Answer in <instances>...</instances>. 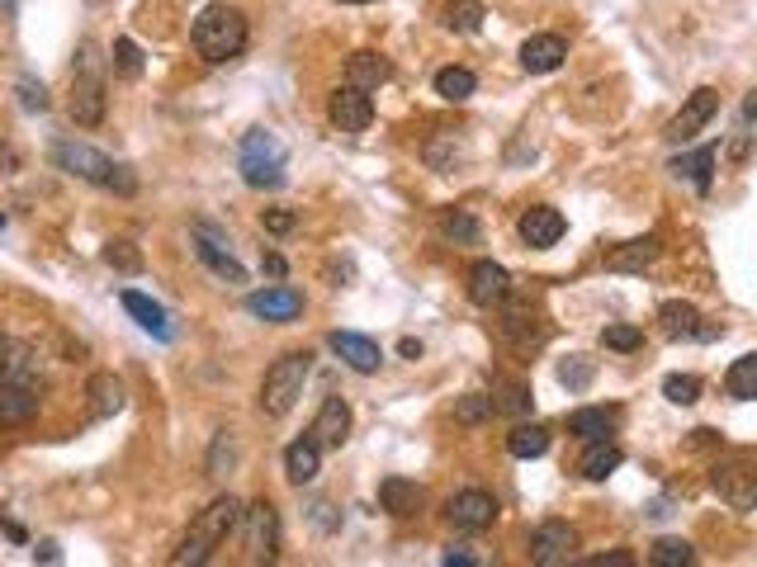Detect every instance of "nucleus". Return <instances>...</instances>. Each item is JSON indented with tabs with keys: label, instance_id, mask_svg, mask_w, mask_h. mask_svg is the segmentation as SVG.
Segmentation results:
<instances>
[{
	"label": "nucleus",
	"instance_id": "1",
	"mask_svg": "<svg viewBox=\"0 0 757 567\" xmlns=\"http://www.w3.org/2000/svg\"><path fill=\"white\" fill-rule=\"evenodd\" d=\"M246 14L237 5H209L195 14V24H189V43H195V53L204 62H213V67H223V62L242 57L246 53Z\"/></svg>",
	"mask_w": 757,
	"mask_h": 567
},
{
	"label": "nucleus",
	"instance_id": "2",
	"mask_svg": "<svg viewBox=\"0 0 757 567\" xmlns=\"http://www.w3.org/2000/svg\"><path fill=\"white\" fill-rule=\"evenodd\" d=\"M237 520H242V501H237L232 492L213 497L209 507L195 515V525H189V534L180 540V548L171 554V563H176V567H204V563L213 558V548L237 530Z\"/></svg>",
	"mask_w": 757,
	"mask_h": 567
},
{
	"label": "nucleus",
	"instance_id": "3",
	"mask_svg": "<svg viewBox=\"0 0 757 567\" xmlns=\"http://www.w3.org/2000/svg\"><path fill=\"white\" fill-rule=\"evenodd\" d=\"M53 166L67 170V176H76V180H90V185H100V189H114V194H123V199L138 189V176H133L129 166L109 162L105 152L86 147V142H57V147H53Z\"/></svg>",
	"mask_w": 757,
	"mask_h": 567
},
{
	"label": "nucleus",
	"instance_id": "4",
	"mask_svg": "<svg viewBox=\"0 0 757 567\" xmlns=\"http://www.w3.org/2000/svg\"><path fill=\"white\" fill-rule=\"evenodd\" d=\"M308 374H312V355H308V351L279 355L275 365L265 369V378H261V412H265V416H289L294 402L304 398Z\"/></svg>",
	"mask_w": 757,
	"mask_h": 567
},
{
	"label": "nucleus",
	"instance_id": "5",
	"mask_svg": "<svg viewBox=\"0 0 757 567\" xmlns=\"http://www.w3.org/2000/svg\"><path fill=\"white\" fill-rule=\"evenodd\" d=\"M284 166H289V156H284V142L265 129H251L242 137V152H237V170H242V180L251 189H279L284 185Z\"/></svg>",
	"mask_w": 757,
	"mask_h": 567
},
{
	"label": "nucleus",
	"instance_id": "6",
	"mask_svg": "<svg viewBox=\"0 0 757 567\" xmlns=\"http://www.w3.org/2000/svg\"><path fill=\"white\" fill-rule=\"evenodd\" d=\"M237 530H242V544H246V558L251 563H275L279 558V544H284V530H279V511L275 501H251L242 507V520H237Z\"/></svg>",
	"mask_w": 757,
	"mask_h": 567
},
{
	"label": "nucleus",
	"instance_id": "7",
	"mask_svg": "<svg viewBox=\"0 0 757 567\" xmlns=\"http://www.w3.org/2000/svg\"><path fill=\"white\" fill-rule=\"evenodd\" d=\"M72 119L76 129H100L105 123V76L95 67L90 47H81V62L72 71Z\"/></svg>",
	"mask_w": 757,
	"mask_h": 567
},
{
	"label": "nucleus",
	"instance_id": "8",
	"mask_svg": "<svg viewBox=\"0 0 757 567\" xmlns=\"http://www.w3.org/2000/svg\"><path fill=\"white\" fill-rule=\"evenodd\" d=\"M710 487L729 511H757V464L748 459H720L710 468Z\"/></svg>",
	"mask_w": 757,
	"mask_h": 567
},
{
	"label": "nucleus",
	"instance_id": "9",
	"mask_svg": "<svg viewBox=\"0 0 757 567\" xmlns=\"http://www.w3.org/2000/svg\"><path fill=\"white\" fill-rule=\"evenodd\" d=\"M497 497L493 492H483V487H464V492H454L446 501V520L460 534H483V530H493V520H497Z\"/></svg>",
	"mask_w": 757,
	"mask_h": 567
},
{
	"label": "nucleus",
	"instance_id": "10",
	"mask_svg": "<svg viewBox=\"0 0 757 567\" xmlns=\"http://www.w3.org/2000/svg\"><path fill=\"white\" fill-rule=\"evenodd\" d=\"M573 548H578V530L568 525V520H545V525H535V534H530V563L535 567L573 563Z\"/></svg>",
	"mask_w": 757,
	"mask_h": 567
},
{
	"label": "nucleus",
	"instance_id": "11",
	"mask_svg": "<svg viewBox=\"0 0 757 567\" xmlns=\"http://www.w3.org/2000/svg\"><path fill=\"white\" fill-rule=\"evenodd\" d=\"M715 114H720V90L715 86H701V90L687 94V104L672 114V123L662 129V137H668V142H691Z\"/></svg>",
	"mask_w": 757,
	"mask_h": 567
},
{
	"label": "nucleus",
	"instance_id": "12",
	"mask_svg": "<svg viewBox=\"0 0 757 567\" xmlns=\"http://www.w3.org/2000/svg\"><path fill=\"white\" fill-rule=\"evenodd\" d=\"M327 119L337 123L341 133H365L370 123H374V100H370V90H360V86H337L331 90V100H327Z\"/></svg>",
	"mask_w": 757,
	"mask_h": 567
},
{
	"label": "nucleus",
	"instance_id": "13",
	"mask_svg": "<svg viewBox=\"0 0 757 567\" xmlns=\"http://www.w3.org/2000/svg\"><path fill=\"white\" fill-rule=\"evenodd\" d=\"M195 256L209 265V270L223 279V284H246V270H242V260L228 251V242L218 236L209 223H195Z\"/></svg>",
	"mask_w": 757,
	"mask_h": 567
},
{
	"label": "nucleus",
	"instance_id": "14",
	"mask_svg": "<svg viewBox=\"0 0 757 567\" xmlns=\"http://www.w3.org/2000/svg\"><path fill=\"white\" fill-rule=\"evenodd\" d=\"M246 312L261 322H294L304 318V293L289 289V284H271V289H256L246 298Z\"/></svg>",
	"mask_w": 757,
	"mask_h": 567
},
{
	"label": "nucleus",
	"instance_id": "15",
	"mask_svg": "<svg viewBox=\"0 0 757 567\" xmlns=\"http://www.w3.org/2000/svg\"><path fill=\"white\" fill-rule=\"evenodd\" d=\"M327 345L337 351L341 365L355 369V374H378V365H384V351H378V341L360 336V331H331Z\"/></svg>",
	"mask_w": 757,
	"mask_h": 567
},
{
	"label": "nucleus",
	"instance_id": "16",
	"mask_svg": "<svg viewBox=\"0 0 757 567\" xmlns=\"http://www.w3.org/2000/svg\"><path fill=\"white\" fill-rule=\"evenodd\" d=\"M308 435L318 440L322 449H341L345 440H351V407H345V398H322V407H318V416H312V425H308Z\"/></svg>",
	"mask_w": 757,
	"mask_h": 567
},
{
	"label": "nucleus",
	"instance_id": "17",
	"mask_svg": "<svg viewBox=\"0 0 757 567\" xmlns=\"http://www.w3.org/2000/svg\"><path fill=\"white\" fill-rule=\"evenodd\" d=\"M469 298L479 308H502L512 298V275H507V265H497V260H479L469 270Z\"/></svg>",
	"mask_w": 757,
	"mask_h": 567
},
{
	"label": "nucleus",
	"instance_id": "18",
	"mask_svg": "<svg viewBox=\"0 0 757 567\" xmlns=\"http://www.w3.org/2000/svg\"><path fill=\"white\" fill-rule=\"evenodd\" d=\"M563 213L559 209H549V203H535V209H526L516 218V232H520V242L535 246V251H545V246H559V236H563Z\"/></svg>",
	"mask_w": 757,
	"mask_h": 567
},
{
	"label": "nucleus",
	"instance_id": "19",
	"mask_svg": "<svg viewBox=\"0 0 757 567\" xmlns=\"http://www.w3.org/2000/svg\"><path fill=\"white\" fill-rule=\"evenodd\" d=\"M39 392L43 383H20V378H0V425H24L39 416Z\"/></svg>",
	"mask_w": 757,
	"mask_h": 567
},
{
	"label": "nucleus",
	"instance_id": "20",
	"mask_svg": "<svg viewBox=\"0 0 757 567\" xmlns=\"http://www.w3.org/2000/svg\"><path fill=\"white\" fill-rule=\"evenodd\" d=\"M123 312L147 331V336H156V341H176V322H171V312L156 303V298H147V293H138V289H123Z\"/></svg>",
	"mask_w": 757,
	"mask_h": 567
},
{
	"label": "nucleus",
	"instance_id": "21",
	"mask_svg": "<svg viewBox=\"0 0 757 567\" xmlns=\"http://www.w3.org/2000/svg\"><path fill=\"white\" fill-rule=\"evenodd\" d=\"M658 256H662V236H635V242L606 251V270L611 275H644Z\"/></svg>",
	"mask_w": 757,
	"mask_h": 567
},
{
	"label": "nucleus",
	"instance_id": "22",
	"mask_svg": "<svg viewBox=\"0 0 757 567\" xmlns=\"http://www.w3.org/2000/svg\"><path fill=\"white\" fill-rule=\"evenodd\" d=\"M568 57V43L559 34H530L526 43H520V67H526L530 76H549L559 71Z\"/></svg>",
	"mask_w": 757,
	"mask_h": 567
},
{
	"label": "nucleus",
	"instance_id": "23",
	"mask_svg": "<svg viewBox=\"0 0 757 567\" xmlns=\"http://www.w3.org/2000/svg\"><path fill=\"white\" fill-rule=\"evenodd\" d=\"M318 472H322V445L312 435L294 440V445L284 449V478H289L294 487H308Z\"/></svg>",
	"mask_w": 757,
	"mask_h": 567
},
{
	"label": "nucleus",
	"instance_id": "24",
	"mask_svg": "<svg viewBox=\"0 0 757 567\" xmlns=\"http://www.w3.org/2000/svg\"><path fill=\"white\" fill-rule=\"evenodd\" d=\"M345 81L360 90H378L384 81H393V62L384 53H374V47H360V53H351V62H345Z\"/></svg>",
	"mask_w": 757,
	"mask_h": 567
},
{
	"label": "nucleus",
	"instance_id": "25",
	"mask_svg": "<svg viewBox=\"0 0 757 567\" xmlns=\"http://www.w3.org/2000/svg\"><path fill=\"white\" fill-rule=\"evenodd\" d=\"M621 464H625V449L606 435V440H588V449H582V459H578V472L588 482H606Z\"/></svg>",
	"mask_w": 757,
	"mask_h": 567
},
{
	"label": "nucleus",
	"instance_id": "26",
	"mask_svg": "<svg viewBox=\"0 0 757 567\" xmlns=\"http://www.w3.org/2000/svg\"><path fill=\"white\" fill-rule=\"evenodd\" d=\"M378 507H384L388 515H398V520L417 515L421 511V487L413 478H384L378 482Z\"/></svg>",
	"mask_w": 757,
	"mask_h": 567
},
{
	"label": "nucleus",
	"instance_id": "27",
	"mask_svg": "<svg viewBox=\"0 0 757 567\" xmlns=\"http://www.w3.org/2000/svg\"><path fill=\"white\" fill-rule=\"evenodd\" d=\"M0 378H20V383H39V355L24 341L0 336Z\"/></svg>",
	"mask_w": 757,
	"mask_h": 567
},
{
	"label": "nucleus",
	"instance_id": "28",
	"mask_svg": "<svg viewBox=\"0 0 757 567\" xmlns=\"http://www.w3.org/2000/svg\"><path fill=\"white\" fill-rule=\"evenodd\" d=\"M86 398H90V416H100V421L123 412V383H119L114 374H90Z\"/></svg>",
	"mask_w": 757,
	"mask_h": 567
},
{
	"label": "nucleus",
	"instance_id": "29",
	"mask_svg": "<svg viewBox=\"0 0 757 567\" xmlns=\"http://www.w3.org/2000/svg\"><path fill=\"white\" fill-rule=\"evenodd\" d=\"M615 421H621V412H615V407H578V412L568 416V435H578V440H606L615 431Z\"/></svg>",
	"mask_w": 757,
	"mask_h": 567
},
{
	"label": "nucleus",
	"instance_id": "30",
	"mask_svg": "<svg viewBox=\"0 0 757 567\" xmlns=\"http://www.w3.org/2000/svg\"><path fill=\"white\" fill-rule=\"evenodd\" d=\"M493 412L502 416H530L535 412V392L526 383H516V378H493Z\"/></svg>",
	"mask_w": 757,
	"mask_h": 567
},
{
	"label": "nucleus",
	"instance_id": "31",
	"mask_svg": "<svg viewBox=\"0 0 757 567\" xmlns=\"http://www.w3.org/2000/svg\"><path fill=\"white\" fill-rule=\"evenodd\" d=\"M436 227H440V236L446 242H454V246H479L483 242V223L473 218L469 209H446L436 218Z\"/></svg>",
	"mask_w": 757,
	"mask_h": 567
},
{
	"label": "nucleus",
	"instance_id": "32",
	"mask_svg": "<svg viewBox=\"0 0 757 567\" xmlns=\"http://www.w3.org/2000/svg\"><path fill=\"white\" fill-rule=\"evenodd\" d=\"M715 162H720V152H715V147H696V152L677 156V162H672V176L691 180L696 189H710V176H715Z\"/></svg>",
	"mask_w": 757,
	"mask_h": 567
},
{
	"label": "nucleus",
	"instance_id": "33",
	"mask_svg": "<svg viewBox=\"0 0 757 567\" xmlns=\"http://www.w3.org/2000/svg\"><path fill=\"white\" fill-rule=\"evenodd\" d=\"M658 322L668 336H696L701 312H696V303H687V298H668V303L658 308Z\"/></svg>",
	"mask_w": 757,
	"mask_h": 567
},
{
	"label": "nucleus",
	"instance_id": "34",
	"mask_svg": "<svg viewBox=\"0 0 757 567\" xmlns=\"http://www.w3.org/2000/svg\"><path fill=\"white\" fill-rule=\"evenodd\" d=\"M724 388H729V398H738V402H757V351L734 359L729 374H724Z\"/></svg>",
	"mask_w": 757,
	"mask_h": 567
},
{
	"label": "nucleus",
	"instance_id": "35",
	"mask_svg": "<svg viewBox=\"0 0 757 567\" xmlns=\"http://www.w3.org/2000/svg\"><path fill=\"white\" fill-rule=\"evenodd\" d=\"M473 90H479V76H473L469 67H440L436 71V94H440V100L460 104V100H469Z\"/></svg>",
	"mask_w": 757,
	"mask_h": 567
},
{
	"label": "nucleus",
	"instance_id": "36",
	"mask_svg": "<svg viewBox=\"0 0 757 567\" xmlns=\"http://www.w3.org/2000/svg\"><path fill=\"white\" fill-rule=\"evenodd\" d=\"M507 449H512V459H540V454L549 449V431L540 421L516 425V431L507 435Z\"/></svg>",
	"mask_w": 757,
	"mask_h": 567
},
{
	"label": "nucleus",
	"instance_id": "37",
	"mask_svg": "<svg viewBox=\"0 0 757 567\" xmlns=\"http://www.w3.org/2000/svg\"><path fill=\"white\" fill-rule=\"evenodd\" d=\"M440 14H446V20H440V24H446V29H454V34H479V29H483V20H487V10L479 5V0H450V5L440 10Z\"/></svg>",
	"mask_w": 757,
	"mask_h": 567
},
{
	"label": "nucleus",
	"instance_id": "38",
	"mask_svg": "<svg viewBox=\"0 0 757 567\" xmlns=\"http://www.w3.org/2000/svg\"><path fill=\"white\" fill-rule=\"evenodd\" d=\"M654 567H691L696 563V548H691L687 540H677V534H668V540H658L654 544Z\"/></svg>",
	"mask_w": 757,
	"mask_h": 567
},
{
	"label": "nucleus",
	"instance_id": "39",
	"mask_svg": "<svg viewBox=\"0 0 757 567\" xmlns=\"http://www.w3.org/2000/svg\"><path fill=\"white\" fill-rule=\"evenodd\" d=\"M592 378H596V365L588 355H568L563 365H559V383L568 392H582V388H592Z\"/></svg>",
	"mask_w": 757,
	"mask_h": 567
},
{
	"label": "nucleus",
	"instance_id": "40",
	"mask_svg": "<svg viewBox=\"0 0 757 567\" xmlns=\"http://www.w3.org/2000/svg\"><path fill=\"white\" fill-rule=\"evenodd\" d=\"M662 398H668L672 407H691L701 398V378L696 374H668L662 378Z\"/></svg>",
	"mask_w": 757,
	"mask_h": 567
},
{
	"label": "nucleus",
	"instance_id": "41",
	"mask_svg": "<svg viewBox=\"0 0 757 567\" xmlns=\"http://www.w3.org/2000/svg\"><path fill=\"white\" fill-rule=\"evenodd\" d=\"M602 345H606V351L629 355V351H639V345H644V331L629 326V322H611V326H602Z\"/></svg>",
	"mask_w": 757,
	"mask_h": 567
},
{
	"label": "nucleus",
	"instance_id": "42",
	"mask_svg": "<svg viewBox=\"0 0 757 567\" xmlns=\"http://www.w3.org/2000/svg\"><path fill=\"white\" fill-rule=\"evenodd\" d=\"M100 256H105L109 270H123V275H138V270H142V251H138L133 242H109Z\"/></svg>",
	"mask_w": 757,
	"mask_h": 567
},
{
	"label": "nucleus",
	"instance_id": "43",
	"mask_svg": "<svg viewBox=\"0 0 757 567\" xmlns=\"http://www.w3.org/2000/svg\"><path fill=\"white\" fill-rule=\"evenodd\" d=\"M454 416H460L464 425H479V421L493 416V398H479V392H469V398L454 402Z\"/></svg>",
	"mask_w": 757,
	"mask_h": 567
},
{
	"label": "nucleus",
	"instance_id": "44",
	"mask_svg": "<svg viewBox=\"0 0 757 567\" xmlns=\"http://www.w3.org/2000/svg\"><path fill=\"white\" fill-rule=\"evenodd\" d=\"M114 67L123 76H142V47L133 38H114Z\"/></svg>",
	"mask_w": 757,
	"mask_h": 567
},
{
	"label": "nucleus",
	"instance_id": "45",
	"mask_svg": "<svg viewBox=\"0 0 757 567\" xmlns=\"http://www.w3.org/2000/svg\"><path fill=\"white\" fill-rule=\"evenodd\" d=\"M464 156V147H450V137H440V142H431L426 147V162H431L436 170H454V162Z\"/></svg>",
	"mask_w": 757,
	"mask_h": 567
},
{
	"label": "nucleus",
	"instance_id": "46",
	"mask_svg": "<svg viewBox=\"0 0 757 567\" xmlns=\"http://www.w3.org/2000/svg\"><path fill=\"white\" fill-rule=\"evenodd\" d=\"M14 94H20V104L29 109V114H43V109H47V90H43V81H29V76H24V81L14 86Z\"/></svg>",
	"mask_w": 757,
	"mask_h": 567
},
{
	"label": "nucleus",
	"instance_id": "47",
	"mask_svg": "<svg viewBox=\"0 0 757 567\" xmlns=\"http://www.w3.org/2000/svg\"><path fill=\"white\" fill-rule=\"evenodd\" d=\"M261 223H265V232L284 236V232H294V223H298V218H294L289 209H265V213H261Z\"/></svg>",
	"mask_w": 757,
	"mask_h": 567
},
{
	"label": "nucleus",
	"instance_id": "48",
	"mask_svg": "<svg viewBox=\"0 0 757 567\" xmlns=\"http://www.w3.org/2000/svg\"><path fill=\"white\" fill-rule=\"evenodd\" d=\"M588 567H635V554L615 548V554H596V558H588Z\"/></svg>",
	"mask_w": 757,
	"mask_h": 567
},
{
	"label": "nucleus",
	"instance_id": "49",
	"mask_svg": "<svg viewBox=\"0 0 757 567\" xmlns=\"http://www.w3.org/2000/svg\"><path fill=\"white\" fill-rule=\"evenodd\" d=\"M440 563H450V567H479V558H473L469 548H446V554H440Z\"/></svg>",
	"mask_w": 757,
	"mask_h": 567
},
{
	"label": "nucleus",
	"instance_id": "50",
	"mask_svg": "<svg viewBox=\"0 0 757 567\" xmlns=\"http://www.w3.org/2000/svg\"><path fill=\"white\" fill-rule=\"evenodd\" d=\"M261 265H265V275H284V270H289V265H284V256H275V251H271V256H261Z\"/></svg>",
	"mask_w": 757,
	"mask_h": 567
},
{
	"label": "nucleus",
	"instance_id": "51",
	"mask_svg": "<svg viewBox=\"0 0 757 567\" xmlns=\"http://www.w3.org/2000/svg\"><path fill=\"white\" fill-rule=\"evenodd\" d=\"M62 554H57V544H39L34 548V563H57Z\"/></svg>",
	"mask_w": 757,
	"mask_h": 567
},
{
	"label": "nucleus",
	"instance_id": "52",
	"mask_svg": "<svg viewBox=\"0 0 757 567\" xmlns=\"http://www.w3.org/2000/svg\"><path fill=\"white\" fill-rule=\"evenodd\" d=\"M744 119H748V123H757V90H753L748 100H744Z\"/></svg>",
	"mask_w": 757,
	"mask_h": 567
},
{
	"label": "nucleus",
	"instance_id": "53",
	"mask_svg": "<svg viewBox=\"0 0 757 567\" xmlns=\"http://www.w3.org/2000/svg\"><path fill=\"white\" fill-rule=\"evenodd\" d=\"M398 351H403L407 359H417V355H421V341H403V345H398Z\"/></svg>",
	"mask_w": 757,
	"mask_h": 567
},
{
	"label": "nucleus",
	"instance_id": "54",
	"mask_svg": "<svg viewBox=\"0 0 757 567\" xmlns=\"http://www.w3.org/2000/svg\"><path fill=\"white\" fill-rule=\"evenodd\" d=\"M341 5H374V0H341Z\"/></svg>",
	"mask_w": 757,
	"mask_h": 567
},
{
	"label": "nucleus",
	"instance_id": "55",
	"mask_svg": "<svg viewBox=\"0 0 757 567\" xmlns=\"http://www.w3.org/2000/svg\"><path fill=\"white\" fill-rule=\"evenodd\" d=\"M0 227H6V213H0Z\"/></svg>",
	"mask_w": 757,
	"mask_h": 567
}]
</instances>
